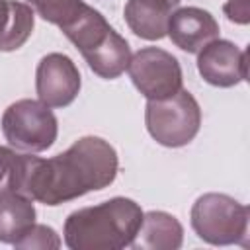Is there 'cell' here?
<instances>
[{
  "mask_svg": "<svg viewBox=\"0 0 250 250\" xmlns=\"http://www.w3.org/2000/svg\"><path fill=\"white\" fill-rule=\"evenodd\" d=\"M117 170V150L105 139L86 135L51 158L21 152L14 191L43 205L57 207L111 186Z\"/></svg>",
  "mask_w": 250,
  "mask_h": 250,
  "instance_id": "obj_1",
  "label": "cell"
},
{
  "mask_svg": "<svg viewBox=\"0 0 250 250\" xmlns=\"http://www.w3.org/2000/svg\"><path fill=\"white\" fill-rule=\"evenodd\" d=\"M145 211L131 197H111L72 211L62 227L70 250H121L131 246Z\"/></svg>",
  "mask_w": 250,
  "mask_h": 250,
  "instance_id": "obj_2",
  "label": "cell"
},
{
  "mask_svg": "<svg viewBox=\"0 0 250 250\" xmlns=\"http://www.w3.org/2000/svg\"><path fill=\"white\" fill-rule=\"evenodd\" d=\"M61 31L72 41L90 70L100 78L113 80L127 70L131 47L96 8L86 4Z\"/></svg>",
  "mask_w": 250,
  "mask_h": 250,
  "instance_id": "obj_3",
  "label": "cell"
},
{
  "mask_svg": "<svg viewBox=\"0 0 250 250\" xmlns=\"http://www.w3.org/2000/svg\"><path fill=\"white\" fill-rule=\"evenodd\" d=\"M193 232L207 244L248 246L250 209L227 193L209 191L199 195L189 211Z\"/></svg>",
  "mask_w": 250,
  "mask_h": 250,
  "instance_id": "obj_4",
  "label": "cell"
},
{
  "mask_svg": "<svg viewBox=\"0 0 250 250\" xmlns=\"http://www.w3.org/2000/svg\"><path fill=\"white\" fill-rule=\"evenodd\" d=\"M148 135L162 146L189 145L201 127V107L189 90H180L164 100H148L145 107Z\"/></svg>",
  "mask_w": 250,
  "mask_h": 250,
  "instance_id": "obj_5",
  "label": "cell"
},
{
  "mask_svg": "<svg viewBox=\"0 0 250 250\" xmlns=\"http://www.w3.org/2000/svg\"><path fill=\"white\" fill-rule=\"evenodd\" d=\"M0 125L12 148L33 154L51 148L59 135V121L53 109L31 98L10 104L2 113Z\"/></svg>",
  "mask_w": 250,
  "mask_h": 250,
  "instance_id": "obj_6",
  "label": "cell"
},
{
  "mask_svg": "<svg viewBox=\"0 0 250 250\" xmlns=\"http://www.w3.org/2000/svg\"><path fill=\"white\" fill-rule=\"evenodd\" d=\"M133 86L146 100H164L182 90L184 74L178 59L160 47H143L127 64Z\"/></svg>",
  "mask_w": 250,
  "mask_h": 250,
  "instance_id": "obj_7",
  "label": "cell"
},
{
  "mask_svg": "<svg viewBox=\"0 0 250 250\" xmlns=\"http://www.w3.org/2000/svg\"><path fill=\"white\" fill-rule=\"evenodd\" d=\"M82 76L76 62L64 53H47L37 62L35 92L45 105L66 107L80 94Z\"/></svg>",
  "mask_w": 250,
  "mask_h": 250,
  "instance_id": "obj_8",
  "label": "cell"
},
{
  "mask_svg": "<svg viewBox=\"0 0 250 250\" xmlns=\"http://www.w3.org/2000/svg\"><path fill=\"white\" fill-rule=\"evenodd\" d=\"M197 72L211 86L232 88L248 78L246 51L217 37L197 53Z\"/></svg>",
  "mask_w": 250,
  "mask_h": 250,
  "instance_id": "obj_9",
  "label": "cell"
},
{
  "mask_svg": "<svg viewBox=\"0 0 250 250\" xmlns=\"http://www.w3.org/2000/svg\"><path fill=\"white\" fill-rule=\"evenodd\" d=\"M166 35L178 49L199 53L209 41L219 37V21L203 8L184 6L170 14Z\"/></svg>",
  "mask_w": 250,
  "mask_h": 250,
  "instance_id": "obj_10",
  "label": "cell"
},
{
  "mask_svg": "<svg viewBox=\"0 0 250 250\" xmlns=\"http://www.w3.org/2000/svg\"><path fill=\"white\" fill-rule=\"evenodd\" d=\"M174 8L176 6L170 0H127L123 18L137 37L158 41L166 37L168 20Z\"/></svg>",
  "mask_w": 250,
  "mask_h": 250,
  "instance_id": "obj_11",
  "label": "cell"
},
{
  "mask_svg": "<svg viewBox=\"0 0 250 250\" xmlns=\"http://www.w3.org/2000/svg\"><path fill=\"white\" fill-rule=\"evenodd\" d=\"M184 242L182 223L166 211H148L131 242L135 250H178Z\"/></svg>",
  "mask_w": 250,
  "mask_h": 250,
  "instance_id": "obj_12",
  "label": "cell"
},
{
  "mask_svg": "<svg viewBox=\"0 0 250 250\" xmlns=\"http://www.w3.org/2000/svg\"><path fill=\"white\" fill-rule=\"evenodd\" d=\"M35 219L33 199L14 189H0V242L14 244L35 225Z\"/></svg>",
  "mask_w": 250,
  "mask_h": 250,
  "instance_id": "obj_13",
  "label": "cell"
},
{
  "mask_svg": "<svg viewBox=\"0 0 250 250\" xmlns=\"http://www.w3.org/2000/svg\"><path fill=\"white\" fill-rule=\"evenodd\" d=\"M35 12L27 2L0 0V51L20 49L33 33Z\"/></svg>",
  "mask_w": 250,
  "mask_h": 250,
  "instance_id": "obj_14",
  "label": "cell"
},
{
  "mask_svg": "<svg viewBox=\"0 0 250 250\" xmlns=\"http://www.w3.org/2000/svg\"><path fill=\"white\" fill-rule=\"evenodd\" d=\"M27 4L41 16V20L57 25L59 29L66 25L84 6V0H27Z\"/></svg>",
  "mask_w": 250,
  "mask_h": 250,
  "instance_id": "obj_15",
  "label": "cell"
},
{
  "mask_svg": "<svg viewBox=\"0 0 250 250\" xmlns=\"http://www.w3.org/2000/svg\"><path fill=\"white\" fill-rule=\"evenodd\" d=\"M61 244H62V240L53 227L35 223L12 246L18 250H57V248H61Z\"/></svg>",
  "mask_w": 250,
  "mask_h": 250,
  "instance_id": "obj_16",
  "label": "cell"
},
{
  "mask_svg": "<svg viewBox=\"0 0 250 250\" xmlns=\"http://www.w3.org/2000/svg\"><path fill=\"white\" fill-rule=\"evenodd\" d=\"M21 152H16L12 146L0 145V189H14L18 170H20Z\"/></svg>",
  "mask_w": 250,
  "mask_h": 250,
  "instance_id": "obj_17",
  "label": "cell"
},
{
  "mask_svg": "<svg viewBox=\"0 0 250 250\" xmlns=\"http://www.w3.org/2000/svg\"><path fill=\"white\" fill-rule=\"evenodd\" d=\"M223 12L229 21L238 23V25H248L250 23V4L248 0H227L223 4Z\"/></svg>",
  "mask_w": 250,
  "mask_h": 250,
  "instance_id": "obj_18",
  "label": "cell"
},
{
  "mask_svg": "<svg viewBox=\"0 0 250 250\" xmlns=\"http://www.w3.org/2000/svg\"><path fill=\"white\" fill-rule=\"evenodd\" d=\"M170 2H172L174 6H178V4H180V0H170Z\"/></svg>",
  "mask_w": 250,
  "mask_h": 250,
  "instance_id": "obj_19",
  "label": "cell"
}]
</instances>
